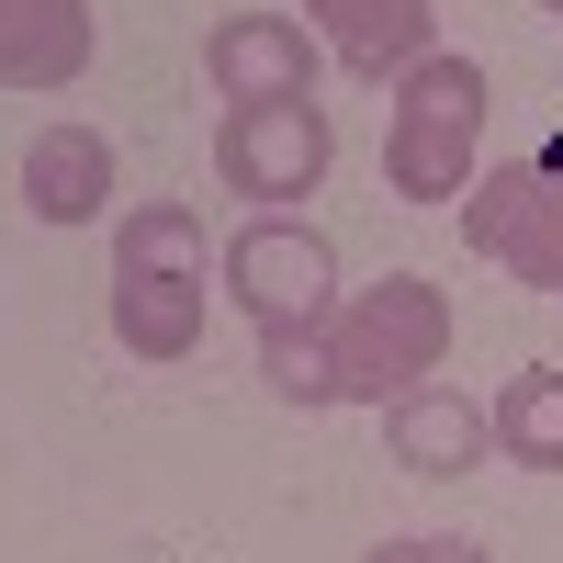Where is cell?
<instances>
[{"label": "cell", "mask_w": 563, "mask_h": 563, "mask_svg": "<svg viewBox=\"0 0 563 563\" xmlns=\"http://www.w3.org/2000/svg\"><path fill=\"white\" fill-rule=\"evenodd\" d=\"M327 350H339V406H395L417 384H440V361H451V294L417 282V271H384V282H361V294H339Z\"/></svg>", "instance_id": "1"}, {"label": "cell", "mask_w": 563, "mask_h": 563, "mask_svg": "<svg viewBox=\"0 0 563 563\" xmlns=\"http://www.w3.org/2000/svg\"><path fill=\"white\" fill-rule=\"evenodd\" d=\"M485 147V68L429 45L406 79H395V124H384V192L406 203H462L474 192V158Z\"/></svg>", "instance_id": "2"}, {"label": "cell", "mask_w": 563, "mask_h": 563, "mask_svg": "<svg viewBox=\"0 0 563 563\" xmlns=\"http://www.w3.org/2000/svg\"><path fill=\"white\" fill-rule=\"evenodd\" d=\"M214 282H225V305L249 327H327L339 316V249H327L305 214H249L238 238H225Z\"/></svg>", "instance_id": "3"}, {"label": "cell", "mask_w": 563, "mask_h": 563, "mask_svg": "<svg viewBox=\"0 0 563 563\" xmlns=\"http://www.w3.org/2000/svg\"><path fill=\"white\" fill-rule=\"evenodd\" d=\"M327 158H339V135H327L316 102H225L214 113V180L238 203H260V214L305 203L327 180Z\"/></svg>", "instance_id": "4"}, {"label": "cell", "mask_w": 563, "mask_h": 563, "mask_svg": "<svg viewBox=\"0 0 563 563\" xmlns=\"http://www.w3.org/2000/svg\"><path fill=\"white\" fill-rule=\"evenodd\" d=\"M316 68H327V45H316L294 12H225V23L203 34L214 102H316Z\"/></svg>", "instance_id": "5"}, {"label": "cell", "mask_w": 563, "mask_h": 563, "mask_svg": "<svg viewBox=\"0 0 563 563\" xmlns=\"http://www.w3.org/2000/svg\"><path fill=\"white\" fill-rule=\"evenodd\" d=\"M294 23L361 79H406L440 45V0H294Z\"/></svg>", "instance_id": "6"}, {"label": "cell", "mask_w": 563, "mask_h": 563, "mask_svg": "<svg viewBox=\"0 0 563 563\" xmlns=\"http://www.w3.org/2000/svg\"><path fill=\"white\" fill-rule=\"evenodd\" d=\"M12 192H23L34 225H102L113 214V135L102 124H45L12 169Z\"/></svg>", "instance_id": "7"}, {"label": "cell", "mask_w": 563, "mask_h": 563, "mask_svg": "<svg viewBox=\"0 0 563 563\" xmlns=\"http://www.w3.org/2000/svg\"><path fill=\"white\" fill-rule=\"evenodd\" d=\"M384 451L406 462L417 485H451V474H474V462L496 451V417L462 395V384H417L384 406Z\"/></svg>", "instance_id": "8"}, {"label": "cell", "mask_w": 563, "mask_h": 563, "mask_svg": "<svg viewBox=\"0 0 563 563\" xmlns=\"http://www.w3.org/2000/svg\"><path fill=\"white\" fill-rule=\"evenodd\" d=\"M102 57L90 0H0V90H79Z\"/></svg>", "instance_id": "9"}, {"label": "cell", "mask_w": 563, "mask_h": 563, "mask_svg": "<svg viewBox=\"0 0 563 563\" xmlns=\"http://www.w3.org/2000/svg\"><path fill=\"white\" fill-rule=\"evenodd\" d=\"M113 339L135 361H192L203 350V271H113Z\"/></svg>", "instance_id": "10"}, {"label": "cell", "mask_w": 563, "mask_h": 563, "mask_svg": "<svg viewBox=\"0 0 563 563\" xmlns=\"http://www.w3.org/2000/svg\"><path fill=\"white\" fill-rule=\"evenodd\" d=\"M496 462H519V474H563V361H519L496 384Z\"/></svg>", "instance_id": "11"}, {"label": "cell", "mask_w": 563, "mask_h": 563, "mask_svg": "<svg viewBox=\"0 0 563 563\" xmlns=\"http://www.w3.org/2000/svg\"><path fill=\"white\" fill-rule=\"evenodd\" d=\"M225 249H203V214L192 203H124L113 225V271H214Z\"/></svg>", "instance_id": "12"}, {"label": "cell", "mask_w": 563, "mask_h": 563, "mask_svg": "<svg viewBox=\"0 0 563 563\" xmlns=\"http://www.w3.org/2000/svg\"><path fill=\"white\" fill-rule=\"evenodd\" d=\"M260 384L294 417H327L339 406V350H327V327H260Z\"/></svg>", "instance_id": "13"}, {"label": "cell", "mask_w": 563, "mask_h": 563, "mask_svg": "<svg viewBox=\"0 0 563 563\" xmlns=\"http://www.w3.org/2000/svg\"><path fill=\"white\" fill-rule=\"evenodd\" d=\"M530 192H541V158H485V169H474V192H462V249L496 260L507 238H519Z\"/></svg>", "instance_id": "14"}, {"label": "cell", "mask_w": 563, "mask_h": 563, "mask_svg": "<svg viewBox=\"0 0 563 563\" xmlns=\"http://www.w3.org/2000/svg\"><path fill=\"white\" fill-rule=\"evenodd\" d=\"M496 271L530 282V294H563V169H541V192H530V214H519V238L496 249Z\"/></svg>", "instance_id": "15"}, {"label": "cell", "mask_w": 563, "mask_h": 563, "mask_svg": "<svg viewBox=\"0 0 563 563\" xmlns=\"http://www.w3.org/2000/svg\"><path fill=\"white\" fill-rule=\"evenodd\" d=\"M361 563H496V552L462 541V530H417V541H372Z\"/></svg>", "instance_id": "16"}, {"label": "cell", "mask_w": 563, "mask_h": 563, "mask_svg": "<svg viewBox=\"0 0 563 563\" xmlns=\"http://www.w3.org/2000/svg\"><path fill=\"white\" fill-rule=\"evenodd\" d=\"M541 12H552V23H563V0H541Z\"/></svg>", "instance_id": "17"}]
</instances>
